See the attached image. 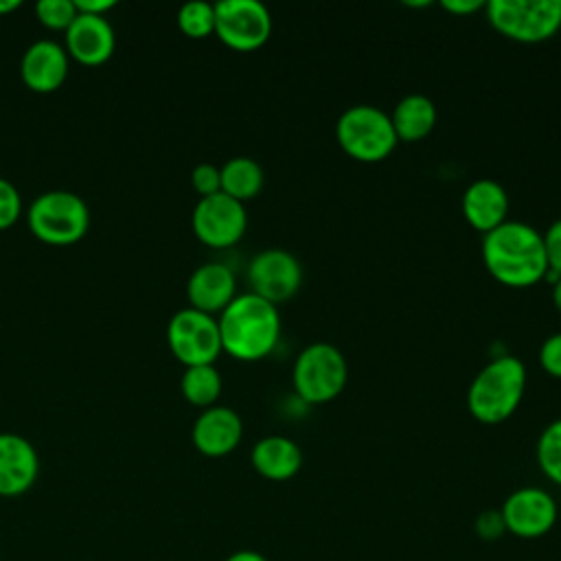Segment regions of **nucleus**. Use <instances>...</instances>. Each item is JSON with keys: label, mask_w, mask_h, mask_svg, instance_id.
<instances>
[{"label": "nucleus", "mask_w": 561, "mask_h": 561, "mask_svg": "<svg viewBox=\"0 0 561 561\" xmlns=\"http://www.w3.org/2000/svg\"><path fill=\"white\" fill-rule=\"evenodd\" d=\"M489 274L508 287H530L548 272L543 237L524 221H504L482 237Z\"/></svg>", "instance_id": "1"}, {"label": "nucleus", "mask_w": 561, "mask_h": 561, "mask_svg": "<svg viewBox=\"0 0 561 561\" xmlns=\"http://www.w3.org/2000/svg\"><path fill=\"white\" fill-rule=\"evenodd\" d=\"M221 348L239 362L267 357L280 337V316L276 305L256 294H239L219 313Z\"/></svg>", "instance_id": "2"}, {"label": "nucleus", "mask_w": 561, "mask_h": 561, "mask_svg": "<svg viewBox=\"0 0 561 561\" xmlns=\"http://www.w3.org/2000/svg\"><path fill=\"white\" fill-rule=\"evenodd\" d=\"M526 390V366L515 355L491 359L471 379L467 390L469 414L484 423L497 425L506 421L522 403Z\"/></svg>", "instance_id": "3"}, {"label": "nucleus", "mask_w": 561, "mask_h": 561, "mask_svg": "<svg viewBox=\"0 0 561 561\" xmlns=\"http://www.w3.org/2000/svg\"><path fill=\"white\" fill-rule=\"evenodd\" d=\"M26 224L44 243L72 245L81 241L90 228V208L85 199L72 191H44L28 204Z\"/></svg>", "instance_id": "4"}, {"label": "nucleus", "mask_w": 561, "mask_h": 561, "mask_svg": "<svg viewBox=\"0 0 561 561\" xmlns=\"http://www.w3.org/2000/svg\"><path fill=\"white\" fill-rule=\"evenodd\" d=\"M335 138L340 147L359 162H379L397 147L390 116L368 103L346 107L335 123Z\"/></svg>", "instance_id": "5"}, {"label": "nucleus", "mask_w": 561, "mask_h": 561, "mask_svg": "<svg viewBox=\"0 0 561 561\" xmlns=\"http://www.w3.org/2000/svg\"><path fill=\"white\" fill-rule=\"evenodd\" d=\"M484 11L497 33L522 44L546 42L561 28V0H491Z\"/></svg>", "instance_id": "6"}, {"label": "nucleus", "mask_w": 561, "mask_h": 561, "mask_svg": "<svg viewBox=\"0 0 561 561\" xmlns=\"http://www.w3.org/2000/svg\"><path fill=\"white\" fill-rule=\"evenodd\" d=\"M348 377V366L342 351L329 342H313L305 346L291 370L296 394L305 403H327L335 399Z\"/></svg>", "instance_id": "7"}, {"label": "nucleus", "mask_w": 561, "mask_h": 561, "mask_svg": "<svg viewBox=\"0 0 561 561\" xmlns=\"http://www.w3.org/2000/svg\"><path fill=\"white\" fill-rule=\"evenodd\" d=\"M167 344L173 357L184 366L213 364L224 351L217 318L193 307H184L171 316Z\"/></svg>", "instance_id": "8"}, {"label": "nucleus", "mask_w": 561, "mask_h": 561, "mask_svg": "<svg viewBox=\"0 0 561 561\" xmlns=\"http://www.w3.org/2000/svg\"><path fill=\"white\" fill-rule=\"evenodd\" d=\"M215 35L234 50H254L272 35V15L259 0L215 2Z\"/></svg>", "instance_id": "9"}, {"label": "nucleus", "mask_w": 561, "mask_h": 561, "mask_svg": "<svg viewBox=\"0 0 561 561\" xmlns=\"http://www.w3.org/2000/svg\"><path fill=\"white\" fill-rule=\"evenodd\" d=\"M191 226L204 245L221 250L234 245L245 234L248 213L243 202H237L219 191L197 199L191 215Z\"/></svg>", "instance_id": "10"}, {"label": "nucleus", "mask_w": 561, "mask_h": 561, "mask_svg": "<svg viewBox=\"0 0 561 561\" xmlns=\"http://www.w3.org/2000/svg\"><path fill=\"white\" fill-rule=\"evenodd\" d=\"M500 515L508 535H515L517 539H539L554 528L559 506L546 489L519 486L506 495Z\"/></svg>", "instance_id": "11"}, {"label": "nucleus", "mask_w": 561, "mask_h": 561, "mask_svg": "<svg viewBox=\"0 0 561 561\" xmlns=\"http://www.w3.org/2000/svg\"><path fill=\"white\" fill-rule=\"evenodd\" d=\"M248 280L252 294L272 305H280L294 298L300 289L302 267L291 252L283 248H267L252 256L248 265Z\"/></svg>", "instance_id": "12"}, {"label": "nucleus", "mask_w": 561, "mask_h": 561, "mask_svg": "<svg viewBox=\"0 0 561 561\" xmlns=\"http://www.w3.org/2000/svg\"><path fill=\"white\" fill-rule=\"evenodd\" d=\"M70 72V57L64 44L55 39L33 42L20 59V77L24 85L37 94H50L64 85Z\"/></svg>", "instance_id": "13"}, {"label": "nucleus", "mask_w": 561, "mask_h": 561, "mask_svg": "<svg viewBox=\"0 0 561 561\" xmlns=\"http://www.w3.org/2000/svg\"><path fill=\"white\" fill-rule=\"evenodd\" d=\"M39 476L35 445L13 432H0V497L24 495Z\"/></svg>", "instance_id": "14"}, {"label": "nucleus", "mask_w": 561, "mask_h": 561, "mask_svg": "<svg viewBox=\"0 0 561 561\" xmlns=\"http://www.w3.org/2000/svg\"><path fill=\"white\" fill-rule=\"evenodd\" d=\"M64 48L83 66H101L114 55L116 35L107 18L79 13L64 33Z\"/></svg>", "instance_id": "15"}, {"label": "nucleus", "mask_w": 561, "mask_h": 561, "mask_svg": "<svg viewBox=\"0 0 561 561\" xmlns=\"http://www.w3.org/2000/svg\"><path fill=\"white\" fill-rule=\"evenodd\" d=\"M243 438V421L228 405H210L202 410L191 430L195 449L208 458L228 456Z\"/></svg>", "instance_id": "16"}, {"label": "nucleus", "mask_w": 561, "mask_h": 561, "mask_svg": "<svg viewBox=\"0 0 561 561\" xmlns=\"http://www.w3.org/2000/svg\"><path fill=\"white\" fill-rule=\"evenodd\" d=\"M237 296V280L224 263H202L186 280L188 307L204 313H221Z\"/></svg>", "instance_id": "17"}, {"label": "nucleus", "mask_w": 561, "mask_h": 561, "mask_svg": "<svg viewBox=\"0 0 561 561\" xmlns=\"http://www.w3.org/2000/svg\"><path fill=\"white\" fill-rule=\"evenodd\" d=\"M508 195L504 186L491 178L473 180L462 193V215L482 234L506 221Z\"/></svg>", "instance_id": "18"}, {"label": "nucleus", "mask_w": 561, "mask_h": 561, "mask_svg": "<svg viewBox=\"0 0 561 561\" xmlns=\"http://www.w3.org/2000/svg\"><path fill=\"white\" fill-rule=\"evenodd\" d=\"M250 462L261 478L272 482H285L300 471L302 451L291 438L270 434L254 443L250 451Z\"/></svg>", "instance_id": "19"}, {"label": "nucleus", "mask_w": 561, "mask_h": 561, "mask_svg": "<svg viewBox=\"0 0 561 561\" xmlns=\"http://www.w3.org/2000/svg\"><path fill=\"white\" fill-rule=\"evenodd\" d=\"M394 134L399 140L414 142L425 138L434 125H436V105L425 94H405L397 101L392 114H390Z\"/></svg>", "instance_id": "20"}, {"label": "nucleus", "mask_w": 561, "mask_h": 561, "mask_svg": "<svg viewBox=\"0 0 561 561\" xmlns=\"http://www.w3.org/2000/svg\"><path fill=\"white\" fill-rule=\"evenodd\" d=\"M219 171H221V193L230 195L237 202L256 197L265 182V173L261 164L248 156L230 158L228 162H224V167H219Z\"/></svg>", "instance_id": "21"}, {"label": "nucleus", "mask_w": 561, "mask_h": 561, "mask_svg": "<svg viewBox=\"0 0 561 561\" xmlns=\"http://www.w3.org/2000/svg\"><path fill=\"white\" fill-rule=\"evenodd\" d=\"M180 390L184 399L195 408H210L221 394V375L213 364L186 366L180 379Z\"/></svg>", "instance_id": "22"}, {"label": "nucleus", "mask_w": 561, "mask_h": 561, "mask_svg": "<svg viewBox=\"0 0 561 561\" xmlns=\"http://www.w3.org/2000/svg\"><path fill=\"white\" fill-rule=\"evenodd\" d=\"M535 458L541 473L557 486H561V419L543 427L535 445Z\"/></svg>", "instance_id": "23"}, {"label": "nucleus", "mask_w": 561, "mask_h": 561, "mask_svg": "<svg viewBox=\"0 0 561 561\" xmlns=\"http://www.w3.org/2000/svg\"><path fill=\"white\" fill-rule=\"evenodd\" d=\"M178 26L191 39H204L215 33V4L191 0L178 11Z\"/></svg>", "instance_id": "24"}, {"label": "nucleus", "mask_w": 561, "mask_h": 561, "mask_svg": "<svg viewBox=\"0 0 561 561\" xmlns=\"http://www.w3.org/2000/svg\"><path fill=\"white\" fill-rule=\"evenodd\" d=\"M35 15L46 28L66 33L79 11L75 7V0H39L35 4Z\"/></svg>", "instance_id": "25"}, {"label": "nucleus", "mask_w": 561, "mask_h": 561, "mask_svg": "<svg viewBox=\"0 0 561 561\" xmlns=\"http://www.w3.org/2000/svg\"><path fill=\"white\" fill-rule=\"evenodd\" d=\"M22 210V195L18 186L11 180L0 178V230L11 228L20 219Z\"/></svg>", "instance_id": "26"}, {"label": "nucleus", "mask_w": 561, "mask_h": 561, "mask_svg": "<svg viewBox=\"0 0 561 561\" xmlns=\"http://www.w3.org/2000/svg\"><path fill=\"white\" fill-rule=\"evenodd\" d=\"M191 184L199 197H208L221 191V171L213 162H199L191 171Z\"/></svg>", "instance_id": "27"}, {"label": "nucleus", "mask_w": 561, "mask_h": 561, "mask_svg": "<svg viewBox=\"0 0 561 561\" xmlns=\"http://www.w3.org/2000/svg\"><path fill=\"white\" fill-rule=\"evenodd\" d=\"M541 237H543L548 272L561 276V219L552 221Z\"/></svg>", "instance_id": "28"}, {"label": "nucleus", "mask_w": 561, "mask_h": 561, "mask_svg": "<svg viewBox=\"0 0 561 561\" xmlns=\"http://www.w3.org/2000/svg\"><path fill=\"white\" fill-rule=\"evenodd\" d=\"M473 528H476V535L484 541H495L500 539L506 528H504V519L500 515V508H489V511H482L476 522H473Z\"/></svg>", "instance_id": "29"}, {"label": "nucleus", "mask_w": 561, "mask_h": 561, "mask_svg": "<svg viewBox=\"0 0 561 561\" xmlns=\"http://www.w3.org/2000/svg\"><path fill=\"white\" fill-rule=\"evenodd\" d=\"M539 364L548 375L561 379V331L543 340L539 348Z\"/></svg>", "instance_id": "30"}, {"label": "nucleus", "mask_w": 561, "mask_h": 561, "mask_svg": "<svg viewBox=\"0 0 561 561\" xmlns=\"http://www.w3.org/2000/svg\"><path fill=\"white\" fill-rule=\"evenodd\" d=\"M484 4H486V2H482V0H443V2H440V7H443L445 11L456 13V15H469V13H473V11L484 9Z\"/></svg>", "instance_id": "31"}, {"label": "nucleus", "mask_w": 561, "mask_h": 561, "mask_svg": "<svg viewBox=\"0 0 561 561\" xmlns=\"http://www.w3.org/2000/svg\"><path fill=\"white\" fill-rule=\"evenodd\" d=\"M75 7L79 13H88V15H103L116 7L114 0H75Z\"/></svg>", "instance_id": "32"}, {"label": "nucleus", "mask_w": 561, "mask_h": 561, "mask_svg": "<svg viewBox=\"0 0 561 561\" xmlns=\"http://www.w3.org/2000/svg\"><path fill=\"white\" fill-rule=\"evenodd\" d=\"M226 561H270V559L256 550H237V552L228 554Z\"/></svg>", "instance_id": "33"}, {"label": "nucleus", "mask_w": 561, "mask_h": 561, "mask_svg": "<svg viewBox=\"0 0 561 561\" xmlns=\"http://www.w3.org/2000/svg\"><path fill=\"white\" fill-rule=\"evenodd\" d=\"M20 4H22L20 0H0V18L13 13L15 9H20Z\"/></svg>", "instance_id": "34"}, {"label": "nucleus", "mask_w": 561, "mask_h": 561, "mask_svg": "<svg viewBox=\"0 0 561 561\" xmlns=\"http://www.w3.org/2000/svg\"><path fill=\"white\" fill-rule=\"evenodd\" d=\"M552 302L561 311V276L552 283Z\"/></svg>", "instance_id": "35"}, {"label": "nucleus", "mask_w": 561, "mask_h": 561, "mask_svg": "<svg viewBox=\"0 0 561 561\" xmlns=\"http://www.w3.org/2000/svg\"><path fill=\"white\" fill-rule=\"evenodd\" d=\"M408 7H430V2H405Z\"/></svg>", "instance_id": "36"}]
</instances>
